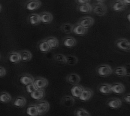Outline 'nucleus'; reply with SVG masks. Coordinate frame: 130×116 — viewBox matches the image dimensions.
Returning <instances> with one entry per match:
<instances>
[{
	"mask_svg": "<svg viewBox=\"0 0 130 116\" xmlns=\"http://www.w3.org/2000/svg\"><path fill=\"white\" fill-rule=\"evenodd\" d=\"M26 112L30 116H37L39 115L38 110L36 105H31L28 106Z\"/></svg>",
	"mask_w": 130,
	"mask_h": 116,
	"instance_id": "nucleus-29",
	"label": "nucleus"
},
{
	"mask_svg": "<svg viewBox=\"0 0 130 116\" xmlns=\"http://www.w3.org/2000/svg\"><path fill=\"white\" fill-rule=\"evenodd\" d=\"M61 102L64 106L67 107H70L73 106L75 102V99L73 97L69 95L65 96L62 99Z\"/></svg>",
	"mask_w": 130,
	"mask_h": 116,
	"instance_id": "nucleus-24",
	"label": "nucleus"
},
{
	"mask_svg": "<svg viewBox=\"0 0 130 116\" xmlns=\"http://www.w3.org/2000/svg\"><path fill=\"white\" fill-rule=\"evenodd\" d=\"M34 84L37 89H43L46 88L48 85V82L47 79L44 78H37L35 79Z\"/></svg>",
	"mask_w": 130,
	"mask_h": 116,
	"instance_id": "nucleus-6",
	"label": "nucleus"
},
{
	"mask_svg": "<svg viewBox=\"0 0 130 116\" xmlns=\"http://www.w3.org/2000/svg\"><path fill=\"white\" fill-rule=\"evenodd\" d=\"M121 1L126 5H129L130 4V0H121Z\"/></svg>",
	"mask_w": 130,
	"mask_h": 116,
	"instance_id": "nucleus-39",
	"label": "nucleus"
},
{
	"mask_svg": "<svg viewBox=\"0 0 130 116\" xmlns=\"http://www.w3.org/2000/svg\"><path fill=\"white\" fill-rule=\"evenodd\" d=\"M36 89H37V88L36 86L35 85V84L33 83H31L29 85H28L26 86V90L28 93H31L32 92H34L35 91Z\"/></svg>",
	"mask_w": 130,
	"mask_h": 116,
	"instance_id": "nucleus-35",
	"label": "nucleus"
},
{
	"mask_svg": "<svg viewBox=\"0 0 130 116\" xmlns=\"http://www.w3.org/2000/svg\"><path fill=\"white\" fill-rule=\"evenodd\" d=\"M6 74V71L5 69L1 66H0V78L4 77Z\"/></svg>",
	"mask_w": 130,
	"mask_h": 116,
	"instance_id": "nucleus-36",
	"label": "nucleus"
},
{
	"mask_svg": "<svg viewBox=\"0 0 130 116\" xmlns=\"http://www.w3.org/2000/svg\"><path fill=\"white\" fill-rule=\"evenodd\" d=\"M20 56V58H21V61L23 62H28L30 61L32 58V55L31 53V52L28 51V50H23L19 52Z\"/></svg>",
	"mask_w": 130,
	"mask_h": 116,
	"instance_id": "nucleus-21",
	"label": "nucleus"
},
{
	"mask_svg": "<svg viewBox=\"0 0 130 116\" xmlns=\"http://www.w3.org/2000/svg\"><path fill=\"white\" fill-rule=\"evenodd\" d=\"M78 9L80 12L82 13L88 14L92 11V6L89 3L79 4L78 6Z\"/></svg>",
	"mask_w": 130,
	"mask_h": 116,
	"instance_id": "nucleus-22",
	"label": "nucleus"
},
{
	"mask_svg": "<svg viewBox=\"0 0 130 116\" xmlns=\"http://www.w3.org/2000/svg\"><path fill=\"white\" fill-rule=\"evenodd\" d=\"M48 43L51 49H55L58 47L59 41L57 38L54 37H50L45 39Z\"/></svg>",
	"mask_w": 130,
	"mask_h": 116,
	"instance_id": "nucleus-26",
	"label": "nucleus"
},
{
	"mask_svg": "<svg viewBox=\"0 0 130 116\" xmlns=\"http://www.w3.org/2000/svg\"><path fill=\"white\" fill-rule=\"evenodd\" d=\"M129 15H130L129 14H128L127 15V19L128 18V21L130 20V19H129Z\"/></svg>",
	"mask_w": 130,
	"mask_h": 116,
	"instance_id": "nucleus-41",
	"label": "nucleus"
},
{
	"mask_svg": "<svg viewBox=\"0 0 130 116\" xmlns=\"http://www.w3.org/2000/svg\"><path fill=\"white\" fill-rule=\"evenodd\" d=\"M12 100V96L6 92L0 93V102L2 104H7Z\"/></svg>",
	"mask_w": 130,
	"mask_h": 116,
	"instance_id": "nucleus-28",
	"label": "nucleus"
},
{
	"mask_svg": "<svg viewBox=\"0 0 130 116\" xmlns=\"http://www.w3.org/2000/svg\"><path fill=\"white\" fill-rule=\"evenodd\" d=\"M122 104L121 100L118 98H113L109 100L107 105L112 109H118L120 108Z\"/></svg>",
	"mask_w": 130,
	"mask_h": 116,
	"instance_id": "nucleus-19",
	"label": "nucleus"
},
{
	"mask_svg": "<svg viewBox=\"0 0 130 116\" xmlns=\"http://www.w3.org/2000/svg\"><path fill=\"white\" fill-rule=\"evenodd\" d=\"M0 59H1V56H0Z\"/></svg>",
	"mask_w": 130,
	"mask_h": 116,
	"instance_id": "nucleus-43",
	"label": "nucleus"
},
{
	"mask_svg": "<svg viewBox=\"0 0 130 116\" xmlns=\"http://www.w3.org/2000/svg\"><path fill=\"white\" fill-rule=\"evenodd\" d=\"M54 59L56 62L61 64H66V56L62 54H57L54 57Z\"/></svg>",
	"mask_w": 130,
	"mask_h": 116,
	"instance_id": "nucleus-34",
	"label": "nucleus"
},
{
	"mask_svg": "<svg viewBox=\"0 0 130 116\" xmlns=\"http://www.w3.org/2000/svg\"><path fill=\"white\" fill-rule=\"evenodd\" d=\"M83 89L84 88L82 86L78 85V84L73 85V86L71 89L72 95L75 98H79Z\"/></svg>",
	"mask_w": 130,
	"mask_h": 116,
	"instance_id": "nucleus-13",
	"label": "nucleus"
},
{
	"mask_svg": "<svg viewBox=\"0 0 130 116\" xmlns=\"http://www.w3.org/2000/svg\"><path fill=\"white\" fill-rule=\"evenodd\" d=\"M111 91L117 94H120L125 91V87L121 83H117L111 85Z\"/></svg>",
	"mask_w": 130,
	"mask_h": 116,
	"instance_id": "nucleus-18",
	"label": "nucleus"
},
{
	"mask_svg": "<svg viewBox=\"0 0 130 116\" xmlns=\"http://www.w3.org/2000/svg\"><path fill=\"white\" fill-rule=\"evenodd\" d=\"M20 83L24 85H28L33 83L35 80L34 78L29 74H23L19 78Z\"/></svg>",
	"mask_w": 130,
	"mask_h": 116,
	"instance_id": "nucleus-8",
	"label": "nucleus"
},
{
	"mask_svg": "<svg viewBox=\"0 0 130 116\" xmlns=\"http://www.w3.org/2000/svg\"><path fill=\"white\" fill-rule=\"evenodd\" d=\"M80 76L76 73H71L69 74L67 77V81L72 85H77L80 82Z\"/></svg>",
	"mask_w": 130,
	"mask_h": 116,
	"instance_id": "nucleus-11",
	"label": "nucleus"
},
{
	"mask_svg": "<svg viewBox=\"0 0 130 116\" xmlns=\"http://www.w3.org/2000/svg\"><path fill=\"white\" fill-rule=\"evenodd\" d=\"M124 100L128 104H129L130 102V95L129 94L126 95L124 97Z\"/></svg>",
	"mask_w": 130,
	"mask_h": 116,
	"instance_id": "nucleus-38",
	"label": "nucleus"
},
{
	"mask_svg": "<svg viewBox=\"0 0 130 116\" xmlns=\"http://www.w3.org/2000/svg\"><path fill=\"white\" fill-rule=\"evenodd\" d=\"M73 32L77 35L83 36L88 33V29H86L81 25L77 24L73 27Z\"/></svg>",
	"mask_w": 130,
	"mask_h": 116,
	"instance_id": "nucleus-14",
	"label": "nucleus"
},
{
	"mask_svg": "<svg viewBox=\"0 0 130 116\" xmlns=\"http://www.w3.org/2000/svg\"><path fill=\"white\" fill-rule=\"evenodd\" d=\"M36 105L38 110L39 115H42L46 113L50 108V104L45 100L39 101Z\"/></svg>",
	"mask_w": 130,
	"mask_h": 116,
	"instance_id": "nucleus-3",
	"label": "nucleus"
},
{
	"mask_svg": "<svg viewBox=\"0 0 130 116\" xmlns=\"http://www.w3.org/2000/svg\"><path fill=\"white\" fill-rule=\"evenodd\" d=\"M93 95V92L89 88H84L79 99L83 101H87L89 100Z\"/></svg>",
	"mask_w": 130,
	"mask_h": 116,
	"instance_id": "nucleus-9",
	"label": "nucleus"
},
{
	"mask_svg": "<svg viewBox=\"0 0 130 116\" xmlns=\"http://www.w3.org/2000/svg\"><path fill=\"white\" fill-rule=\"evenodd\" d=\"M92 11L97 15L101 16L106 14L107 8L106 5L103 3H97L92 7Z\"/></svg>",
	"mask_w": 130,
	"mask_h": 116,
	"instance_id": "nucleus-2",
	"label": "nucleus"
},
{
	"mask_svg": "<svg viewBox=\"0 0 130 116\" xmlns=\"http://www.w3.org/2000/svg\"><path fill=\"white\" fill-rule=\"evenodd\" d=\"M116 46L121 50L129 52L130 50L129 41L126 39H119L116 41Z\"/></svg>",
	"mask_w": 130,
	"mask_h": 116,
	"instance_id": "nucleus-4",
	"label": "nucleus"
},
{
	"mask_svg": "<svg viewBox=\"0 0 130 116\" xmlns=\"http://www.w3.org/2000/svg\"><path fill=\"white\" fill-rule=\"evenodd\" d=\"M42 5L40 0H29L26 3V8L29 11H34L39 9Z\"/></svg>",
	"mask_w": 130,
	"mask_h": 116,
	"instance_id": "nucleus-5",
	"label": "nucleus"
},
{
	"mask_svg": "<svg viewBox=\"0 0 130 116\" xmlns=\"http://www.w3.org/2000/svg\"><path fill=\"white\" fill-rule=\"evenodd\" d=\"M45 92L43 89H37L34 92L30 94V96L31 98L37 100H40L44 98L45 97Z\"/></svg>",
	"mask_w": 130,
	"mask_h": 116,
	"instance_id": "nucleus-10",
	"label": "nucleus"
},
{
	"mask_svg": "<svg viewBox=\"0 0 130 116\" xmlns=\"http://www.w3.org/2000/svg\"><path fill=\"white\" fill-rule=\"evenodd\" d=\"M41 21L43 23L48 24L51 23L53 19L52 14L48 12H44L40 15Z\"/></svg>",
	"mask_w": 130,
	"mask_h": 116,
	"instance_id": "nucleus-17",
	"label": "nucleus"
},
{
	"mask_svg": "<svg viewBox=\"0 0 130 116\" xmlns=\"http://www.w3.org/2000/svg\"><path fill=\"white\" fill-rule=\"evenodd\" d=\"M77 3L79 4H89L90 3L91 0H75Z\"/></svg>",
	"mask_w": 130,
	"mask_h": 116,
	"instance_id": "nucleus-37",
	"label": "nucleus"
},
{
	"mask_svg": "<svg viewBox=\"0 0 130 116\" xmlns=\"http://www.w3.org/2000/svg\"><path fill=\"white\" fill-rule=\"evenodd\" d=\"M77 41L72 37H67L63 41V45L67 48H72L76 45Z\"/></svg>",
	"mask_w": 130,
	"mask_h": 116,
	"instance_id": "nucleus-23",
	"label": "nucleus"
},
{
	"mask_svg": "<svg viewBox=\"0 0 130 116\" xmlns=\"http://www.w3.org/2000/svg\"><path fill=\"white\" fill-rule=\"evenodd\" d=\"M114 72L116 74L120 77L125 76H129V71H127V69L125 67H119L115 69Z\"/></svg>",
	"mask_w": 130,
	"mask_h": 116,
	"instance_id": "nucleus-15",
	"label": "nucleus"
},
{
	"mask_svg": "<svg viewBox=\"0 0 130 116\" xmlns=\"http://www.w3.org/2000/svg\"><path fill=\"white\" fill-rule=\"evenodd\" d=\"M28 20L30 24L32 25H38L41 22L40 15L37 14H32L28 17Z\"/></svg>",
	"mask_w": 130,
	"mask_h": 116,
	"instance_id": "nucleus-20",
	"label": "nucleus"
},
{
	"mask_svg": "<svg viewBox=\"0 0 130 116\" xmlns=\"http://www.w3.org/2000/svg\"><path fill=\"white\" fill-rule=\"evenodd\" d=\"M94 23V19L93 18L91 17H85L81 18L79 22V24L82 26L86 29H88L89 28L92 27Z\"/></svg>",
	"mask_w": 130,
	"mask_h": 116,
	"instance_id": "nucleus-7",
	"label": "nucleus"
},
{
	"mask_svg": "<svg viewBox=\"0 0 130 116\" xmlns=\"http://www.w3.org/2000/svg\"><path fill=\"white\" fill-rule=\"evenodd\" d=\"M97 72L100 76L102 77H107L111 75L113 71L109 65H102L98 67Z\"/></svg>",
	"mask_w": 130,
	"mask_h": 116,
	"instance_id": "nucleus-1",
	"label": "nucleus"
},
{
	"mask_svg": "<svg viewBox=\"0 0 130 116\" xmlns=\"http://www.w3.org/2000/svg\"><path fill=\"white\" fill-rule=\"evenodd\" d=\"M8 60L10 62L13 63V64L19 63L21 61V58L19 53L15 51L11 52L9 54Z\"/></svg>",
	"mask_w": 130,
	"mask_h": 116,
	"instance_id": "nucleus-16",
	"label": "nucleus"
},
{
	"mask_svg": "<svg viewBox=\"0 0 130 116\" xmlns=\"http://www.w3.org/2000/svg\"><path fill=\"white\" fill-rule=\"evenodd\" d=\"M126 4L123 2L121 0H117L113 3L112 5V8L116 12H119L124 10L126 7Z\"/></svg>",
	"mask_w": 130,
	"mask_h": 116,
	"instance_id": "nucleus-12",
	"label": "nucleus"
},
{
	"mask_svg": "<svg viewBox=\"0 0 130 116\" xmlns=\"http://www.w3.org/2000/svg\"><path fill=\"white\" fill-rule=\"evenodd\" d=\"M1 9H2V7H1V5H0V12H1Z\"/></svg>",
	"mask_w": 130,
	"mask_h": 116,
	"instance_id": "nucleus-42",
	"label": "nucleus"
},
{
	"mask_svg": "<svg viewBox=\"0 0 130 116\" xmlns=\"http://www.w3.org/2000/svg\"><path fill=\"white\" fill-rule=\"evenodd\" d=\"M111 85L108 84H103L99 87L100 92L103 94H108L112 92Z\"/></svg>",
	"mask_w": 130,
	"mask_h": 116,
	"instance_id": "nucleus-30",
	"label": "nucleus"
},
{
	"mask_svg": "<svg viewBox=\"0 0 130 116\" xmlns=\"http://www.w3.org/2000/svg\"><path fill=\"white\" fill-rule=\"evenodd\" d=\"M66 64L70 66H74L76 65L78 62L79 60L74 56L73 55H68L66 56Z\"/></svg>",
	"mask_w": 130,
	"mask_h": 116,
	"instance_id": "nucleus-31",
	"label": "nucleus"
},
{
	"mask_svg": "<svg viewBox=\"0 0 130 116\" xmlns=\"http://www.w3.org/2000/svg\"><path fill=\"white\" fill-rule=\"evenodd\" d=\"M39 49L41 52L44 54L47 53L51 50L46 40H42L40 42L39 44Z\"/></svg>",
	"mask_w": 130,
	"mask_h": 116,
	"instance_id": "nucleus-25",
	"label": "nucleus"
},
{
	"mask_svg": "<svg viewBox=\"0 0 130 116\" xmlns=\"http://www.w3.org/2000/svg\"><path fill=\"white\" fill-rule=\"evenodd\" d=\"M26 102L27 101L25 98L21 96H18L15 98L13 105L14 106L17 108H22L25 106Z\"/></svg>",
	"mask_w": 130,
	"mask_h": 116,
	"instance_id": "nucleus-27",
	"label": "nucleus"
},
{
	"mask_svg": "<svg viewBox=\"0 0 130 116\" xmlns=\"http://www.w3.org/2000/svg\"><path fill=\"white\" fill-rule=\"evenodd\" d=\"M73 26L69 23H64L61 26V29L63 32L66 34H70L73 32Z\"/></svg>",
	"mask_w": 130,
	"mask_h": 116,
	"instance_id": "nucleus-32",
	"label": "nucleus"
},
{
	"mask_svg": "<svg viewBox=\"0 0 130 116\" xmlns=\"http://www.w3.org/2000/svg\"><path fill=\"white\" fill-rule=\"evenodd\" d=\"M75 115L76 116H91L90 113L84 108H78L75 111Z\"/></svg>",
	"mask_w": 130,
	"mask_h": 116,
	"instance_id": "nucleus-33",
	"label": "nucleus"
},
{
	"mask_svg": "<svg viewBox=\"0 0 130 116\" xmlns=\"http://www.w3.org/2000/svg\"><path fill=\"white\" fill-rule=\"evenodd\" d=\"M96 1L98 2V3H103L105 0H96Z\"/></svg>",
	"mask_w": 130,
	"mask_h": 116,
	"instance_id": "nucleus-40",
	"label": "nucleus"
}]
</instances>
